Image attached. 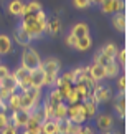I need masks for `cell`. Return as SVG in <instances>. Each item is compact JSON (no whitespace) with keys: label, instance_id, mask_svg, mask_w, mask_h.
<instances>
[{"label":"cell","instance_id":"obj_32","mask_svg":"<svg viewBox=\"0 0 132 134\" xmlns=\"http://www.w3.org/2000/svg\"><path fill=\"white\" fill-rule=\"evenodd\" d=\"M83 104L86 108V114H88V118L96 116V103L94 101H84Z\"/></svg>","mask_w":132,"mask_h":134},{"label":"cell","instance_id":"obj_47","mask_svg":"<svg viewBox=\"0 0 132 134\" xmlns=\"http://www.w3.org/2000/svg\"><path fill=\"white\" fill-rule=\"evenodd\" d=\"M61 78H63L64 81H68V83H73V76H71V71H69V73H64Z\"/></svg>","mask_w":132,"mask_h":134},{"label":"cell","instance_id":"obj_44","mask_svg":"<svg viewBox=\"0 0 132 134\" xmlns=\"http://www.w3.org/2000/svg\"><path fill=\"white\" fill-rule=\"evenodd\" d=\"M117 85H119L121 91H125V76H119V80H117Z\"/></svg>","mask_w":132,"mask_h":134},{"label":"cell","instance_id":"obj_26","mask_svg":"<svg viewBox=\"0 0 132 134\" xmlns=\"http://www.w3.org/2000/svg\"><path fill=\"white\" fill-rule=\"evenodd\" d=\"M89 46H91V38H89V35H88V37L78 38V42H76V46H74V48L79 50V51H86V50H89Z\"/></svg>","mask_w":132,"mask_h":134},{"label":"cell","instance_id":"obj_24","mask_svg":"<svg viewBox=\"0 0 132 134\" xmlns=\"http://www.w3.org/2000/svg\"><path fill=\"white\" fill-rule=\"evenodd\" d=\"M71 76H73V83H81V81L86 80V68H76L71 71Z\"/></svg>","mask_w":132,"mask_h":134},{"label":"cell","instance_id":"obj_27","mask_svg":"<svg viewBox=\"0 0 132 134\" xmlns=\"http://www.w3.org/2000/svg\"><path fill=\"white\" fill-rule=\"evenodd\" d=\"M13 76H15V80L18 81H23V80H27V78H30V71L25 68V66H20L18 70H15V73H13Z\"/></svg>","mask_w":132,"mask_h":134},{"label":"cell","instance_id":"obj_43","mask_svg":"<svg viewBox=\"0 0 132 134\" xmlns=\"http://www.w3.org/2000/svg\"><path fill=\"white\" fill-rule=\"evenodd\" d=\"M7 75H10L8 68H7V66H3V65H0V80H3Z\"/></svg>","mask_w":132,"mask_h":134},{"label":"cell","instance_id":"obj_28","mask_svg":"<svg viewBox=\"0 0 132 134\" xmlns=\"http://www.w3.org/2000/svg\"><path fill=\"white\" fill-rule=\"evenodd\" d=\"M51 106H56V104H59V103L63 101V98H61V94L58 93V90H51L50 91V96H48V99H46Z\"/></svg>","mask_w":132,"mask_h":134},{"label":"cell","instance_id":"obj_5","mask_svg":"<svg viewBox=\"0 0 132 134\" xmlns=\"http://www.w3.org/2000/svg\"><path fill=\"white\" fill-rule=\"evenodd\" d=\"M12 124L15 127H25L27 126V121H28V111L25 109H15L12 118H10Z\"/></svg>","mask_w":132,"mask_h":134},{"label":"cell","instance_id":"obj_38","mask_svg":"<svg viewBox=\"0 0 132 134\" xmlns=\"http://www.w3.org/2000/svg\"><path fill=\"white\" fill-rule=\"evenodd\" d=\"M58 78V75H51V73H45V86H51L55 83V80Z\"/></svg>","mask_w":132,"mask_h":134},{"label":"cell","instance_id":"obj_51","mask_svg":"<svg viewBox=\"0 0 132 134\" xmlns=\"http://www.w3.org/2000/svg\"><path fill=\"white\" fill-rule=\"evenodd\" d=\"M81 131H83V129H81ZM78 134H83V132H78Z\"/></svg>","mask_w":132,"mask_h":134},{"label":"cell","instance_id":"obj_50","mask_svg":"<svg viewBox=\"0 0 132 134\" xmlns=\"http://www.w3.org/2000/svg\"><path fill=\"white\" fill-rule=\"evenodd\" d=\"M106 134H116V132H106Z\"/></svg>","mask_w":132,"mask_h":134},{"label":"cell","instance_id":"obj_3","mask_svg":"<svg viewBox=\"0 0 132 134\" xmlns=\"http://www.w3.org/2000/svg\"><path fill=\"white\" fill-rule=\"evenodd\" d=\"M22 66H25L28 71H33L41 66V58L35 48H25L22 55Z\"/></svg>","mask_w":132,"mask_h":134},{"label":"cell","instance_id":"obj_49","mask_svg":"<svg viewBox=\"0 0 132 134\" xmlns=\"http://www.w3.org/2000/svg\"><path fill=\"white\" fill-rule=\"evenodd\" d=\"M91 3H94V5H101V2H103V0H89Z\"/></svg>","mask_w":132,"mask_h":134},{"label":"cell","instance_id":"obj_17","mask_svg":"<svg viewBox=\"0 0 132 134\" xmlns=\"http://www.w3.org/2000/svg\"><path fill=\"white\" fill-rule=\"evenodd\" d=\"M41 134H56V119H46L41 122Z\"/></svg>","mask_w":132,"mask_h":134},{"label":"cell","instance_id":"obj_16","mask_svg":"<svg viewBox=\"0 0 132 134\" xmlns=\"http://www.w3.org/2000/svg\"><path fill=\"white\" fill-rule=\"evenodd\" d=\"M46 30L50 32V35H58L59 33V30H61V22H59V18L58 17H55L51 18L50 22H46Z\"/></svg>","mask_w":132,"mask_h":134},{"label":"cell","instance_id":"obj_48","mask_svg":"<svg viewBox=\"0 0 132 134\" xmlns=\"http://www.w3.org/2000/svg\"><path fill=\"white\" fill-rule=\"evenodd\" d=\"M83 134H94V131H93V127H83V131H81Z\"/></svg>","mask_w":132,"mask_h":134},{"label":"cell","instance_id":"obj_15","mask_svg":"<svg viewBox=\"0 0 132 134\" xmlns=\"http://www.w3.org/2000/svg\"><path fill=\"white\" fill-rule=\"evenodd\" d=\"M63 118H68V106L61 101L53 109V119H63Z\"/></svg>","mask_w":132,"mask_h":134},{"label":"cell","instance_id":"obj_36","mask_svg":"<svg viewBox=\"0 0 132 134\" xmlns=\"http://www.w3.org/2000/svg\"><path fill=\"white\" fill-rule=\"evenodd\" d=\"M125 7V3H124V0H112V12L116 13H119V12H122Z\"/></svg>","mask_w":132,"mask_h":134},{"label":"cell","instance_id":"obj_6","mask_svg":"<svg viewBox=\"0 0 132 134\" xmlns=\"http://www.w3.org/2000/svg\"><path fill=\"white\" fill-rule=\"evenodd\" d=\"M30 81H32V88L41 90L45 86V73H43L41 66L33 70V71H30Z\"/></svg>","mask_w":132,"mask_h":134},{"label":"cell","instance_id":"obj_2","mask_svg":"<svg viewBox=\"0 0 132 134\" xmlns=\"http://www.w3.org/2000/svg\"><path fill=\"white\" fill-rule=\"evenodd\" d=\"M41 98V93L37 88H32L30 86L28 90H25L22 94H20V109H25V111H33L37 108V103L40 101Z\"/></svg>","mask_w":132,"mask_h":134},{"label":"cell","instance_id":"obj_7","mask_svg":"<svg viewBox=\"0 0 132 134\" xmlns=\"http://www.w3.org/2000/svg\"><path fill=\"white\" fill-rule=\"evenodd\" d=\"M41 70L43 73H51V75H58L59 70H61V63L56 58H48L41 61Z\"/></svg>","mask_w":132,"mask_h":134},{"label":"cell","instance_id":"obj_45","mask_svg":"<svg viewBox=\"0 0 132 134\" xmlns=\"http://www.w3.org/2000/svg\"><path fill=\"white\" fill-rule=\"evenodd\" d=\"M116 56H119L121 63H122V65H125V50H121V51H117V55H116Z\"/></svg>","mask_w":132,"mask_h":134},{"label":"cell","instance_id":"obj_25","mask_svg":"<svg viewBox=\"0 0 132 134\" xmlns=\"http://www.w3.org/2000/svg\"><path fill=\"white\" fill-rule=\"evenodd\" d=\"M101 51H103L104 55H107L109 58H116V55H117V46H116L114 43H106L103 48H101Z\"/></svg>","mask_w":132,"mask_h":134},{"label":"cell","instance_id":"obj_31","mask_svg":"<svg viewBox=\"0 0 132 134\" xmlns=\"http://www.w3.org/2000/svg\"><path fill=\"white\" fill-rule=\"evenodd\" d=\"M106 76H109V78H114V76H117V71H119V66L116 61H112L109 66H106Z\"/></svg>","mask_w":132,"mask_h":134},{"label":"cell","instance_id":"obj_41","mask_svg":"<svg viewBox=\"0 0 132 134\" xmlns=\"http://www.w3.org/2000/svg\"><path fill=\"white\" fill-rule=\"evenodd\" d=\"M76 42H78V38H76V37H73V35H68V37H66V45H69V46H73V48H74V46H76Z\"/></svg>","mask_w":132,"mask_h":134},{"label":"cell","instance_id":"obj_20","mask_svg":"<svg viewBox=\"0 0 132 134\" xmlns=\"http://www.w3.org/2000/svg\"><path fill=\"white\" fill-rule=\"evenodd\" d=\"M112 61H114V58H109V56H107V55H104L101 50L94 55V63H98V65H101V66H104V68H106V66H109L111 63H112Z\"/></svg>","mask_w":132,"mask_h":134},{"label":"cell","instance_id":"obj_35","mask_svg":"<svg viewBox=\"0 0 132 134\" xmlns=\"http://www.w3.org/2000/svg\"><path fill=\"white\" fill-rule=\"evenodd\" d=\"M66 99H68V103H69V104H76V103L79 101V94H78V93L74 91V88H73V90H71V91L68 93Z\"/></svg>","mask_w":132,"mask_h":134},{"label":"cell","instance_id":"obj_10","mask_svg":"<svg viewBox=\"0 0 132 134\" xmlns=\"http://www.w3.org/2000/svg\"><path fill=\"white\" fill-rule=\"evenodd\" d=\"M13 37H15V40H17V43L18 45H22V46H28L30 45V42H32V37H30V35L25 32V30L20 27V28H17L15 30V33H13Z\"/></svg>","mask_w":132,"mask_h":134},{"label":"cell","instance_id":"obj_40","mask_svg":"<svg viewBox=\"0 0 132 134\" xmlns=\"http://www.w3.org/2000/svg\"><path fill=\"white\" fill-rule=\"evenodd\" d=\"M81 124H76V122H71V126H69V132L68 134H78V132H81Z\"/></svg>","mask_w":132,"mask_h":134},{"label":"cell","instance_id":"obj_39","mask_svg":"<svg viewBox=\"0 0 132 134\" xmlns=\"http://www.w3.org/2000/svg\"><path fill=\"white\" fill-rule=\"evenodd\" d=\"M73 2H74V7L76 8H88L89 5H91L89 0H73Z\"/></svg>","mask_w":132,"mask_h":134},{"label":"cell","instance_id":"obj_1","mask_svg":"<svg viewBox=\"0 0 132 134\" xmlns=\"http://www.w3.org/2000/svg\"><path fill=\"white\" fill-rule=\"evenodd\" d=\"M22 28L32 38H37V37H40V35L46 30V23L38 22V20H37V13L23 15V18H22Z\"/></svg>","mask_w":132,"mask_h":134},{"label":"cell","instance_id":"obj_11","mask_svg":"<svg viewBox=\"0 0 132 134\" xmlns=\"http://www.w3.org/2000/svg\"><path fill=\"white\" fill-rule=\"evenodd\" d=\"M89 70H91V78H93V81H101L103 78H106V70H104V66L94 63L93 66H89Z\"/></svg>","mask_w":132,"mask_h":134},{"label":"cell","instance_id":"obj_33","mask_svg":"<svg viewBox=\"0 0 132 134\" xmlns=\"http://www.w3.org/2000/svg\"><path fill=\"white\" fill-rule=\"evenodd\" d=\"M53 109H55V106H51L48 101H45V104H43V116H45V121H46V119H53Z\"/></svg>","mask_w":132,"mask_h":134},{"label":"cell","instance_id":"obj_18","mask_svg":"<svg viewBox=\"0 0 132 134\" xmlns=\"http://www.w3.org/2000/svg\"><path fill=\"white\" fill-rule=\"evenodd\" d=\"M116 109L121 114V118L125 116V94H124V91H121L117 94V98H116Z\"/></svg>","mask_w":132,"mask_h":134},{"label":"cell","instance_id":"obj_4","mask_svg":"<svg viewBox=\"0 0 132 134\" xmlns=\"http://www.w3.org/2000/svg\"><path fill=\"white\" fill-rule=\"evenodd\" d=\"M68 119L71 122H76V124H81L83 121L88 119V114H86V108L83 103H76V104H69L68 108Z\"/></svg>","mask_w":132,"mask_h":134},{"label":"cell","instance_id":"obj_13","mask_svg":"<svg viewBox=\"0 0 132 134\" xmlns=\"http://www.w3.org/2000/svg\"><path fill=\"white\" fill-rule=\"evenodd\" d=\"M23 7H25V3L22 2V0H12V2L8 3V12L12 15L22 17L23 15Z\"/></svg>","mask_w":132,"mask_h":134},{"label":"cell","instance_id":"obj_23","mask_svg":"<svg viewBox=\"0 0 132 134\" xmlns=\"http://www.w3.org/2000/svg\"><path fill=\"white\" fill-rule=\"evenodd\" d=\"M40 10H41V5H40V2H30L28 5H25V7H23V15L38 13ZM23 15H22V17H23Z\"/></svg>","mask_w":132,"mask_h":134},{"label":"cell","instance_id":"obj_9","mask_svg":"<svg viewBox=\"0 0 132 134\" xmlns=\"http://www.w3.org/2000/svg\"><path fill=\"white\" fill-rule=\"evenodd\" d=\"M0 88L7 90L8 93H15V90L18 88V81L15 80L13 75H7L3 80H0Z\"/></svg>","mask_w":132,"mask_h":134},{"label":"cell","instance_id":"obj_22","mask_svg":"<svg viewBox=\"0 0 132 134\" xmlns=\"http://www.w3.org/2000/svg\"><path fill=\"white\" fill-rule=\"evenodd\" d=\"M12 48V40L7 35H0V55H7Z\"/></svg>","mask_w":132,"mask_h":134},{"label":"cell","instance_id":"obj_37","mask_svg":"<svg viewBox=\"0 0 132 134\" xmlns=\"http://www.w3.org/2000/svg\"><path fill=\"white\" fill-rule=\"evenodd\" d=\"M101 8H103L104 13H112V0H103Z\"/></svg>","mask_w":132,"mask_h":134},{"label":"cell","instance_id":"obj_8","mask_svg":"<svg viewBox=\"0 0 132 134\" xmlns=\"http://www.w3.org/2000/svg\"><path fill=\"white\" fill-rule=\"evenodd\" d=\"M93 96L96 103H106L111 99V88L109 86H96L93 91Z\"/></svg>","mask_w":132,"mask_h":134},{"label":"cell","instance_id":"obj_46","mask_svg":"<svg viewBox=\"0 0 132 134\" xmlns=\"http://www.w3.org/2000/svg\"><path fill=\"white\" fill-rule=\"evenodd\" d=\"M10 94H12V93H8L7 90H3V88H0V99H3V101H5V99H7V98H8Z\"/></svg>","mask_w":132,"mask_h":134},{"label":"cell","instance_id":"obj_42","mask_svg":"<svg viewBox=\"0 0 132 134\" xmlns=\"http://www.w3.org/2000/svg\"><path fill=\"white\" fill-rule=\"evenodd\" d=\"M2 134H17V127H15L13 124H8V126L2 131Z\"/></svg>","mask_w":132,"mask_h":134},{"label":"cell","instance_id":"obj_19","mask_svg":"<svg viewBox=\"0 0 132 134\" xmlns=\"http://www.w3.org/2000/svg\"><path fill=\"white\" fill-rule=\"evenodd\" d=\"M69 126H71V121L68 118L56 119V134H68L69 132Z\"/></svg>","mask_w":132,"mask_h":134},{"label":"cell","instance_id":"obj_12","mask_svg":"<svg viewBox=\"0 0 132 134\" xmlns=\"http://www.w3.org/2000/svg\"><path fill=\"white\" fill-rule=\"evenodd\" d=\"M71 35L76 38H83V37H88L89 35V28H88V25L86 23H76L73 30H71Z\"/></svg>","mask_w":132,"mask_h":134},{"label":"cell","instance_id":"obj_34","mask_svg":"<svg viewBox=\"0 0 132 134\" xmlns=\"http://www.w3.org/2000/svg\"><path fill=\"white\" fill-rule=\"evenodd\" d=\"M8 124H10V118L7 116V113L0 111V132H2Z\"/></svg>","mask_w":132,"mask_h":134},{"label":"cell","instance_id":"obj_14","mask_svg":"<svg viewBox=\"0 0 132 134\" xmlns=\"http://www.w3.org/2000/svg\"><path fill=\"white\" fill-rule=\"evenodd\" d=\"M98 126H99L101 131L107 132L111 127H112V118H111L109 114H101L98 118Z\"/></svg>","mask_w":132,"mask_h":134},{"label":"cell","instance_id":"obj_21","mask_svg":"<svg viewBox=\"0 0 132 134\" xmlns=\"http://www.w3.org/2000/svg\"><path fill=\"white\" fill-rule=\"evenodd\" d=\"M112 23H114V27L117 28L119 32H125V15L122 12H119V13L114 15Z\"/></svg>","mask_w":132,"mask_h":134},{"label":"cell","instance_id":"obj_29","mask_svg":"<svg viewBox=\"0 0 132 134\" xmlns=\"http://www.w3.org/2000/svg\"><path fill=\"white\" fill-rule=\"evenodd\" d=\"M8 103H7V106L8 108H12V109H20V94H15V93H12L8 98Z\"/></svg>","mask_w":132,"mask_h":134},{"label":"cell","instance_id":"obj_30","mask_svg":"<svg viewBox=\"0 0 132 134\" xmlns=\"http://www.w3.org/2000/svg\"><path fill=\"white\" fill-rule=\"evenodd\" d=\"M74 91L79 94V98H84L89 94V90H88V86H86V83L84 81H81V83H76V88H74Z\"/></svg>","mask_w":132,"mask_h":134}]
</instances>
